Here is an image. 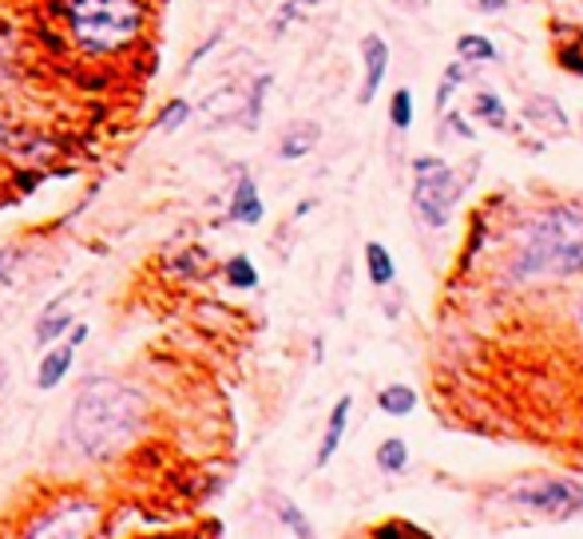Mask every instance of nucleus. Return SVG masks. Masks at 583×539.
<instances>
[{
	"label": "nucleus",
	"mask_w": 583,
	"mask_h": 539,
	"mask_svg": "<svg viewBox=\"0 0 583 539\" xmlns=\"http://www.w3.org/2000/svg\"><path fill=\"white\" fill-rule=\"evenodd\" d=\"M147 428V401L119 377H88L68 413V440L83 460H112Z\"/></svg>",
	"instance_id": "f257e3e1"
},
{
	"label": "nucleus",
	"mask_w": 583,
	"mask_h": 539,
	"mask_svg": "<svg viewBox=\"0 0 583 539\" xmlns=\"http://www.w3.org/2000/svg\"><path fill=\"white\" fill-rule=\"evenodd\" d=\"M583 270V207L560 203L531 218L524 227L516 254L508 262L512 286H540V282L572 278Z\"/></svg>",
	"instance_id": "f03ea898"
},
{
	"label": "nucleus",
	"mask_w": 583,
	"mask_h": 539,
	"mask_svg": "<svg viewBox=\"0 0 583 539\" xmlns=\"http://www.w3.org/2000/svg\"><path fill=\"white\" fill-rule=\"evenodd\" d=\"M64 28L88 60H112L144 36V0H60Z\"/></svg>",
	"instance_id": "7ed1b4c3"
},
{
	"label": "nucleus",
	"mask_w": 583,
	"mask_h": 539,
	"mask_svg": "<svg viewBox=\"0 0 583 539\" xmlns=\"http://www.w3.org/2000/svg\"><path fill=\"white\" fill-rule=\"evenodd\" d=\"M465 195V179L453 171L441 156L413 159V207L425 227H448V218Z\"/></svg>",
	"instance_id": "20e7f679"
},
{
	"label": "nucleus",
	"mask_w": 583,
	"mask_h": 539,
	"mask_svg": "<svg viewBox=\"0 0 583 539\" xmlns=\"http://www.w3.org/2000/svg\"><path fill=\"white\" fill-rule=\"evenodd\" d=\"M104 519L100 500L83 496V492H68V496H56V504L41 516L28 519L24 536H41V539H68V536H92Z\"/></svg>",
	"instance_id": "39448f33"
},
{
	"label": "nucleus",
	"mask_w": 583,
	"mask_h": 539,
	"mask_svg": "<svg viewBox=\"0 0 583 539\" xmlns=\"http://www.w3.org/2000/svg\"><path fill=\"white\" fill-rule=\"evenodd\" d=\"M512 500L544 519H572L583 512V484H575V480H560V477L528 480V484H521L516 492H512Z\"/></svg>",
	"instance_id": "423d86ee"
},
{
	"label": "nucleus",
	"mask_w": 583,
	"mask_h": 539,
	"mask_svg": "<svg viewBox=\"0 0 583 539\" xmlns=\"http://www.w3.org/2000/svg\"><path fill=\"white\" fill-rule=\"evenodd\" d=\"M386 72H389V44L374 32V36L362 41V92H357V104L362 107L374 104V95L386 83Z\"/></svg>",
	"instance_id": "0eeeda50"
},
{
	"label": "nucleus",
	"mask_w": 583,
	"mask_h": 539,
	"mask_svg": "<svg viewBox=\"0 0 583 539\" xmlns=\"http://www.w3.org/2000/svg\"><path fill=\"white\" fill-rule=\"evenodd\" d=\"M76 322V310H72V294H60V298L53 301V306H44V313L36 318V330H32V342L41 345V349H48V345L56 342V337H64V333L72 330Z\"/></svg>",
	"instance_id": "6e6552de"
},
{
	"label": "nucleus",
	"mask_w": 583,
	"mask_h": 539,
	"mask_svg": "<svg viewBox=\"0 0 583 539\" xmlns=\"http://www.w3.org/2000/svg\"><path fill=\"white\" fill-rule=\"evenodd\" d=\"M262 215H266V207H262L259 187H254V179L250 175H242L239 183H235V191H230L227 218L230 222H239V227H259Z\"/></svg>",
	"instance_id": "1a4fd4ad"
},
{
	"label": "nucleus",
	"mask_w": 583,
	"mask_h": 539,
	"mask_svg": "<svg viewBox=\"0 0 583 539\" xmlns=\"http://www.w3.org/2000/svg\"><path fill=\"white\" fill-rule=\"evenodd\" d=\"M318 139H322V124H313V119H298V124H290L286 131H282L278 159L298 163V159H306L313 147H318Z\"/></svg>",
	"instance_id": "9d476101"
},
{
	"label": "nucleus",
	"mask_w": 583,
	"mask_h": 539,
	"mask_svg": "<svg viewBox=\"0 0 583 539\" xmlns=\"http://www.w3.org/2000/svg\"><path fill=\"white\" fill-rule=\"evenodd\" d=\"M76 365V349L72 345H53V349L44 353L41 357V365H36V389L41 393H53V389H60L64 385V377H68V369Z\"/></svg>",
	"instance_id": "9b49d317"
},
{
	"label": "nucleus",
	"mask_w": 583,
	"mask_h": 539,
	"mask_svg": "<svg viewBox=\"0 0 583 539\" xmlns=\"http://www.w3.org/2000/svg\"><path fill=\"white\" fill-rule=\"evenodd\" d=\"M350 413H354V397H338L330 421H325V433H322V445H318V457H313V465H318V468L330 465L333 452H338V445L345 440V428H350Z\"/></svg>",
	"instance_id": "f8f14e48"
},
{
	"label": "nucleus",
	"mask_w": 583,
	"mask_h": 539,
	"mask_svg": "<svg viewBox=\"0 0 583 539\" xmlns=\"http://www.w3.org/2000/svg\"><path fill=\"white\" fill-rule=\"evenodd\" d=\"M271 83H274V76L271 72H262V76H254L250 80V88H247V95H242V127L247 131H259V124H262V107H266V92H271Z\"/></svg>",
	"instance_id": "ddd939ff"
},
{
	"label": "nucleus",
	"mask_w": 583,
	"mask_h": 539,
	"mask_svg": "<svg viewBox=\"0 0 583 539\" xmlns=\"http://www.w3.org/2000/svg\"><path fill=\"white\" fill-rule=\"evenodd\" d=\"M524 115H528V124L544 127V131H563L568 127L563 107L556 100H548V95H531L528 104H524Z\"/></svg>",
	"instance_id": "4468645a"
},
{
	"label": "nucleus",
	"mask_w": 583,
	"mask_h": 539,
	"mask_svg": "<svg viewBox=\"0 0 583 539\" xmlns=\"http://www.w3.org/2000/svg\"><path fill=\"white\" fill-rule=\"evenodd\" d=\"M365 270H369V282L374 286H389L393 282V254H389L381 242H365Z\"/></svg>",
	"instance_id": "2eb2a0df"
},
{
	"label": "nucleus",
	"mask_w": 583,
	"mask_h": 539,
	"mask_svg": "<svg viewBox=\"0 0 583 539\" xmlns=\"http://www.w3.org/2000/svg\"><path fill=\"white\" fill-rule=\"evenodd\" d=\"M377 409L386 416H409L416 409V393L409 385H389V389L377 393Z\"/></svg>",
	"instance_id": "dca6fc26"
},
{
	"label": "nucleus",
	"mask_w": 583,
	"mask_h": 539,
	"mask_svg": "<svg viewBox=\"0 0 583 539\" xmlns=\"http://www.w3.org/2000/svg\"><path fill=\"white\" fill-rule=\"evenodd\" d=\"M377 468L381 472H389V477H397V472H405L409 468V448H405V440L401 436H389V440H381L377 445Z\"/></svg>",
	"instance_id": "f3484780"
},
{
	"label": "nucleus",
	"mask_w": 583,
	"mask_h": 539,
	"mask_svg": "<svg viewBox=\"0 0 583 539\" xmlns=\"http://www.w3.org/2000/svg\"><path fill=\"white\" fill-rule=\"evenodd\" d=\"M457 56L465 64H489V60H496V44L489 41V36H477V32H465L457 41Z\"/></svg>",
	"instance_id": "a211bd4d"
},
{
	"label": "nucleus",
	"mask_w": 583,
	"mask_h": 539,
	"mask_svg": "<svg viewBox=\"0 0 583 539\" xmlns=\"http://www.w3.org/2000/svg\"><path fill=\"white\" fill-rule=\"evenodd\" d=\"M271 504H274V512H278L282 528L290 531V536H302V539H310V536H313L310 519H306L302 512L294 508V504H290V500H286V496H282V492H271Z\"/></svg>",
	"instance_id": "6ab92c4d"
},
{
	"label": "nucleus",
	"mask_w": 583,
	"mask_h": 539,
	"mask_svg": "<svg viewBox=\"0 0 583 539\" xmlns=\"http://www.w3.org/2000/svg\"><path fill=\"white\" fill-rule=\"evenodd\" d=\"M222 274H227V286H235V290H259V270H254V262L247 254H235L222 266Z\"/></svg>",
	"instance_id": "aec40b11"
},
{
	"label": "nucleus",
	"mask_w": 583,
	"mask_h": 539,
	"mask_svg": "<svg viewBox=\"0 0 583 539\" xmlns=\"http://www.w3.org/2000/svg\"><path fill=\"white\" fill-rule=\"evenodd\" d=\"M472 112H477L489 127H508V107H504V100H500L496 92H480L477 100H472Z\"/></svg>",
	"instance_id": "412c9836"
},
{
	"label": "nucleus",
	"mask_w": 583,
	"mask_h": 539,
	"mask_svg": "<svg viewBox=\"0 0 583 539\" xmlns=\"http://www.w3.org/2000/svg\"><path fill=\"white\" fill-rule=\"evenodd\" d=\"M191 115H195V107H191V104H187V100H167V104H163V107H159L156 131H163V135L179 131V127L187 124Z\"/></svg>",
	"instance_id": "4be33fe9"
},
{
	"label": "nucleus",
	"mask_w": 583,
	"mask_h": 539,
	"mask_svg": "<svg viewBox=\"0 0 583 539\" xmlns=\"http://www.w3.org/2000/svg\"><path fill=\"white\" fill-rule=\"evenodd\" d=\"M465 76H469V64H465V60L448 64L445 76H441V88H437V112H445L448 100L457 95V88H460V80H465Z\"/></svg>",
	"instance_id": "5701e85b"
},
{
	"label": "nucleus",
	"mask_w": 583,
	"mask_h": 539,
	"mask_svg": "<svg viewBox=\"0 0 583 539\" xmlns=\"http://www.w3.org/2000/svg\"><path fill=\"white\" fill-rule=\"evenodd\" d=\"M389 119H393L397 131H409L413 127V92L409 88H397L393 100H389Z\"/></svg>",
	"instance_id": "b1692460"
},
{
	"label": "nucleus",
	"mask_w": 583,
	"mask_h": 539,
	"mask_svg": "<svg viewBox=\"0 0 583 539\" xmlns=\"http://www.w3.org/2000/svg\"><path fill=\"white\" fill-rule=\"evenodd\" d=\"M322 0H286L278 12H274V24H271V36H282V32L290 28L294 21H298V12H306V9H318Z\"/></svg>",
	"instance_id": "393cba45"
},
{
	"label": "nucleus",
	"mask_w": 583,
	"mask_h": 539,
	"mask_svg": "<svg viewBox=\"0 0 583 539\" xmlns=\"http://www.w3.org/2000/svg\"><path fill=\"white\" fill-rule=\"evenodd\" d=\"M21 259H24V250L21 246H0V286L16 274V266H21Z\"/></svg>",
	"instance_id": "a878e982"
},
{
	"label": "nucleus",
	"mask_w": 583,
	"mask_h": 539,
	"mask_svg": "<svg viewBox=\"0 0 583 539\" xmlns=\"http://www.w3.org/2000/svg\"><path fill=\"white\" fill-rule=\"evenodd\" d=\"M219 41H222V32H210V36H207V44H198L195 53L187 56V64H183V72H195L198 64H203L210 53H215V44H219Z\"/></svg>",
	"instance_id": "bb28decb"
},
{
	"label": "nucleus",
	"mask_w": 583,
	"mask_h": 539,
	"mask_svg": "<svg viewBox=\"0 0 583 539\" xmlns=\"http://www.w3.org/2000/svg\"><path fill=\"white\" fill-rule=\"evenodd\" d=\"M88 333H92V330H88L83 322H72V330H68V345H72V349H80V345L88 342Z\"/></svg>",
	"instance_id": "cd10ccee"
},
{
	"label": "nucleus",
	"mask_w": 583,
	"mask_h": 539,
	"mask_svg": "<svg viewBox=\"0 0 583 539\" xmlns=\"http://www.w3.org/2000/svg\"><path fill=\"white\" fill-rule=\"evenodd\" d=\"M448 131H457L460 139H472V127L465 124V119H457V115H453V119H448Z\"/></svg>",
	"instance_id": "c85d7f7f"
},
{
	"label": "nucleus",
	"mask_w": 583,
	"mask_h": 539,
	"mask_svg": "<svg viewBox=\"0 0 583 539\" xmlns=\"http://www.w3.org/2000/svg\"><path fill=\"white\" fill-rule=\"evenodd\" d=\"M480 12H504L508 9V0H477Z\"/></svg>",
	"instance_id": "c756f323"
},
{
	"label": "nucleus",
	"mask_w": 583,
	"mask_h": 539,
	"mask_svg": "<svg viewBox=\"0 0 583 539\" xmlns=\"http://www.w3.org/2000/svg\"><path fill=\"white\" fill-rule=\"evenodd\" d=\"M9 139H12L9 124H4V119H0V151H4V147H9Z\"/></svg>",
	"instance_id": "7c9ffc66"
},
{
	"label": "nucleus",
	"mask_w": 583,
	"mask_h": 539,
	"mask_svg": "<svg viewBox=\"0 0 583 539\" xmlns=\"http://www.w3.org/2000/svg\"><path fill=\"white\" fill-rule=\"evenodd\" d=\"M393 4H401V9H425L428 0H393Z\"/></svg>",
	"instance_id": "2f4dec72"
},
{
	"label": "nucleus",
	"mask_w": 583,
	"mask_h": 539,
	"mask_svg": "<svg viewBox=\"0 0 583 539\" xmlns=\"http://www.w3.org/2000/svg\"><path fill=\"white\" fill-rule=\"evenodd\" d=\"M313 207H318V203H313V198H306V203H302V207H298V210H294V215H298V218H306Z\"/></svg>",
	"instance_id": "473e14b6"
},
{
	"label": "nucleus",
	"mask_w": 583,
	"mask_h": 539,
	"mask_svg": "<svg viewBox=\"0 0 583 539\" xmlns=\"http://www.w3.org/2000/svg\"><path fill=\"white\" fill-rule=\"evenodd\" d=\"M575 322H580V333H583V298H580V306H575Z\"/></svg>",
	"instance_id": "72a5a7b5"
}]
</instances>
